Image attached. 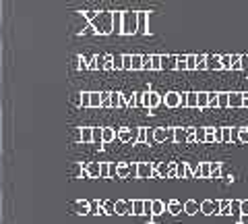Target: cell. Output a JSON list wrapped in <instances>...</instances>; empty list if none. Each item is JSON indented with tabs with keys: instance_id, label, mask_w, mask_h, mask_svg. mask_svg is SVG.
<instances>
[{
	"instance_id": "6da1fadb",
	"label": "cell",
	"mask_w": 248,
	"mask_h": 224,
	"mask_svg": "<svg viewBox=\"0 0 248 224\" xmlns=\"http://www.w3.org/2000/svg\"><path fill=\"white\" fill-rule=\"evenodd\" d=\"M120 32L122 34H135L137 32V15L135 13H124V17L120 21Z\"/></svg>"
},
{
	"instance_id": "7a4b0ae2",
	"label": "cell",
	"mask_w": 248,
	"mask_h": 224,
	"mask_svg": "<svg viewBox=\"0 0 248 224\" xmlns=\"http://www.w3.org/2000/svg\"><path fill=\"white\" fill-rule=\"evenodd\" d=\"M174 137V129H164V127H157L153 131V141L157 143H164V141H172Z\"/></svg>"
},
{
	"instance_id": "3957f363",
	"label": "cell",
	"mask_w": 248,
	"mask_h": 224,
	"mask_svg": "<svg viewBox=\"0 0 248 224\" xmlns=\"http://www.w3.org/2000/svg\"><path fill=\"white\" fill-rule=\"evenodd\" d=\"M199 212L205 216H213V214H219V206H217V202H213V199H203L199 206Z\"/></svg>"
},
{
	"instance_id": "277c9868",
	"label": "cell",
	"mask_w": 248,
	"mask_h": 224,
	"mask_svg": "<svg viewBox=\"0 0 248 224\" xmlns=\"http://www.w3.org/2000/svg\"><path fill=\"white\" fill-rule=\"evenodd\" d=\"M143 104L147 108H155V106H159L161 104V96L159 94H155V91H149V94H143Z\"/></svg>"
},
{
	"instance_id": "5b68a950",
	"label": "cell",
	"mask_w": 248,
	"mask_h": 224,
	"mask_svg": "<svg viewBox=\"0 0 248 224\" xmlns=\"http://www.w3.org/2000/svg\"><path fill=\"white\" fill-rule=\"evenodd\" d=\"M228 108H242V91H228Z\"/></svg>"
},
{
	"instance_id": "8992f818",
	"label": "cell",
	"mask_w": 248,
	"mask_h": 224,
	"mask_svg": "<svg viewBox=\"0 0 248 224\" xmlns=\"http://www.w3.org/2000/svg\"><path fill=\"white\" fill-rule=\"evenodd\" d=\"M164 104L168 108H180V94L178 91H168L164 98Z\"/></svg>"
},
{
	"instance_id": "52a82bcc",
	"label": "cell",
	"mask_w": 248,
	"mask_h": 224,
	"mask_svg": "<svg viewBox=\"0 0 248 224\" xmlns=\"http://www.w3.org/2000/svg\"><path fill=\"white\" fill-rule=\"evenodd\" d=\"M164 210H166V204L161 202V199H153V202H149V214L159 216V214H164Z\"/></svg>"
},
{
	"instance_id": "ba28073f",
	"label": "cell",
	"mask_w": 248,
	"mask_h": 224,
	"mask_svg": "<svg viewBox=\"0 0 248 224\" xmlns=\"http://www.w3.org/2000/svg\"><path fill=\"white\" fill-rule=\"evenodd\" d=\"M182 210H184V214L195 216V214H199V202H195V199H186L184 206H182Z\"/></svg>"
},
{
	"instance_id": "9c48e42d",
	"label": "cell",
	"mask_w": 248,
	"mask_h": 224,
	"mask_svg": "<svg viewBox=\"0 0 248 224\" xmlns=\"http://www.w3.org/2000/svg\"><path fill=\"white\" fill-rule=\"evenodd\" d=\"M209 171H211L209 179H221V174H223L221 162H209Z\"/></svg>"
},
{
	"instance_id": "30bf717a",
	"label": "cell",
	"mask_w": 248,
	"mask_h": 224,
	"mask_svg": "<svg viewBox=\"0 0 248 224\" xmlns=\"http://www.w3.org/2000/svg\"><path fill=\"white\" fill-rule=\"evenodd\" d=\"M207 71H221L219 54H215V56H207Z\"/></svg>"
},
{
	"instance_id": "8fae6325",
	"label": "cell",
	"mask_w": 248,
	"mask_h": 224,
	"mask_svg": "<svg viewBox=\"0 0 248 224\" xmlns=\"http://www.w3.org/2000/svg\"><path fill=\"white\" fill-rule=\"evenodd\" d=\"M172 141L176 143H186V127H174V137Z\"/></svg>"
},
{
	"instance_id": "7c38bea8",
	"label": "cell",
	"mask_w": 248,
	"mask_h": 224,
	"mask_svg": "<svg viewBox=\"0 0 248 224\" xmlns=\"http://www.w3.org/2000/svg\"><path fill=\"white\" fill-rule=\"evenodd\" d=\"M184 108H197V91H186L184 94Z\"/></svg>"
},
{
	"instance_id": "4fadbf2b",
	"label": "cell",
	"mask_w": 248,
	"mask_h": 224,
	"mask_svg": "<svg viewBox=\"0 0 248 224\" xmlns=\"http://www.w3.org/2000/svg\"><path fill=\"white\" fill-rule=\"evenodd\" d=\"M217 206H219L221 216H232V199H221V202H217Z\"/></svg>"
},
{
	"instance_id": "5bb4252c",
	"label": "cell",
	"mask_w": 248,
	"mask_h": 224,
	"mask_svg": "<svg viewBox=\"0 0 248 224\" xmlns=\"http://www.w3.org/2000/svg\"><path fill=\"white\" fill-rule=\"evenodd\" d=\"M137 27H139V32L147 34V13L145 11L137 13Z\"/></svg>"
},
{
	"instance_id": "9a60e30c",
	"label": "cell",
	"mask_w": 248,
	"mask_h": 224,
	"mask_svg": "<svg viewBox=\"0 0 248 224\" xmlns=\"http://www.w3.org/2000/svg\"><path fill=\"white\" fill-rule=\"evenodd\" d=\"M168 212L172 214V216H178V214L182 212V204L178 202V199H172V202L168 204Z\"/></svg>"
},
{
	"instance_id": "2e32d148",
	"label": "cell",
	"mask_w": 248,
	"mask_h": 224,
	"mask_svg": "<svg viewBox=\"0 0 248 224\" xmlns=\"http://www.w3.org/2000/svg\"><path fill=\"white\" fill-rule=\"evenodd\" d=\"M137 172H139V176H141V179H147V176H151V174H153V168H151L149 164H139Z\"/></svg>"
},
{
	"instance_id": "e0dca14e",
	"label": "cell",
	"mask_w": 248,
	"mask_h": 224,
	"mask_svg": "<svg viewBox=\"0 0 248 224\" xmlns=\"http://www.w3.org/2000/svg\"><path fill=\"white\" fill-rule=\"evenodd\" d=\"M197 56V71H207V54H195Z\"/></svg>"
},
{
	"instance_id": "ac0fdd59",
	"label": "cell",
	"mask_w": 248,
	"mask_h": 224,
	"mask_svg": "<svg viewBox=\"0 0 248 224\" xmlns=\"http://www.w3.org/2000/svg\"><path fill=\"white\" fill-rule=\"evenodd\" d=\"M186 71H197V56L195 54H186Z\"/></svg>"
},
{
	"instance_id": "d6986e66",
	"label": "cell",
	"mask_w": 248,
	"mask_h": 224,
	"mask_svg": "<svg viewBox=\"0 0 248 224\" xmlns=\"http://www.w3.org/2000/svg\"><path fill=\"white\" fill-rule=\"evenodd\" d=\"M161 69H176V56H161Z\"/></svg>"
},
{
	"instance_id": "ffe728a7",
	"label": "cell",
	"mask_w": 248,
	"mask_h": 224,
	"mask_svg": "<svg viewBox=\"0 0 248 224\" xmlns=\"http://www.w3.org/2000/svg\"><path fill=\"white\" fill-rule=\"evenodd\" d=\"M205 135H207L205 127H195V141L197 143H205Z\"/></svg>"
},
{
	"instance_id": "44dd1931",
	"label": "cell",
	"mask_w": 248,
	"mask_h": 224,
	"mask_svg": "<svg viewBox=\"0 0 248 224\" xmlns=\"http://www.w3.org/2000/svg\"><path fill=\"white\" fill-rule=\"evenodd\" d=\"M176 179H186V162H176Z\"/></svg>"
},
{
	"instance_id": "7402d4cb",
	"label": "cell",
	"mask_w": 248,
	"mask_h": 224,
	"mask_svg": "<svg viewBox=\"0 0 248 224\" xmlns=\"http://www.w3.org/2000/svg\"><path fill=\"white\" fill-rule=\"evenodd\" d=\"M209 174H211V171H209V162H201L199 164V176L201 179H209Z\"/></svg>"
},
{
	"instance_id": "603a6c76",
	"label": "cell",
	"mask_w": 248,
	"mask_h": 224,
	"mask_svg": "<svg viewBox=\"0 0 248 224\" xmlns=\"http://www.w3.org/2000/svg\"><path fill=\"white\" fill-rule=\"evenodd\" d=\"M236 207H238V214H242L248 218V199H240V202H236Z\"/></svg>"
},
{
	"instance_id": "cb8c5ba5",
	"label": "cell",
	"mask_w": 248,
	"mask_h": 224,
	"mask_svg": "<svg viewBox=\"0 0 248 224\" xmlns=\"http://www.w3.org/2000/svg\"><path fill=\"white\" fill-rule=\"evenodd\" d=\"M217 108H228V91L217 94Z\"/></svg>"
},
{
	"instance_id": "d4e9b609",
	"label": "cell",
	"mask_w": 248,
	"mask_h": 224,
	"mask_svg": "<svg viewBox=\"0 0 248 224\" xmlns=\"http://www.w3.org/2000/svg\"><path fill=\"white\" fill-rule=\"evenodd\" d=\"M197 108H207V91H197Z\"/></svg>"
},
{
	"instance_id": "484cf974",
	"label": "cell",
	"mask_w": 248,
	"mask_h": 224,
	"mask_svg": "<svg viewBox=\"0 0 248 224\" xmlns=\"http://www.w3.org/2000/svg\"><path fill=\"white\" fill-rule=\"evenodd\" d=\"M207 108H217V91H207Z\"/></svg>"
},
{
	"instance_id": "4316f807",
	"label": "cell",
	"mask_w": 248,
	"mask_h": 224,
	"mask_svg": "<svg viewBox=\"0 0 248 224\" xmlns=\"http://www.w3.org/2000/svg\"><path fill=\"white\" fill-rule=\"evenodd\" d=\"M221 143H232V127H221Z\"/></svg>"
},
{
	"instance_id": "83f0119b",
	"label": "cell",
	"mask_w": 248,
	"mask_h": 224,
	"mask_svg": "<svg viewBox=\"0 0 248 224\" xmlns=\"http://www.w3.org/2000/svg\"><path fill=\"white\" fill-rule=\"evenodd\" d=\"M238 143H248V127H238Z\"/></svg>"
},
{
	"instance_id": "f1b7e54d",
	"label": "cell",
	"mask_w": 248,
	"mask_h": 224,
	"mask_svg": "<svg viewBox=\"0 0 248 224\" xmlns=\"http://www.w3.org/2000/svg\"><path fill=\"white\" fill-rule=\"evenodd\" d=\"M219 63H221V71H230V69H232L230 54H223V56H219Z\"/></svg>"
},
{
	"instance_id": "f546056e",
	"label": "cell",
	"mask_w": 248,
	"mask_h": 224,
	"mask_svg": "<svg viewBox=\"0 0 248 224\" xmlns=\"http://www.w3.org/2000/svg\"><path fill=\"white\" fill-rule=\"evenodd\" d=\"M155 174L161 176V179H166V176H168V162H159V164H157V171H155Z\"/></svg>"
},
{
	"instance_id": "4dcf8cb0",
	"label": "cell",
	"mask_w": 248,
	"mask_h": 224,
	"mask_svg": "<svg viewBox=\"0 0 248 224\" xmlns=\"http://www.w3.org/2000/svg\"><path fill=\"white\" fill-rule=\"evenodd\" d=\"M232 58V69L230 71H240V54H230Z\"/></svg>"
},
{
	"instance_id": "1f68e13d",
	"label": "cell",
	"mask_w": 248,
	"mask_h": 224,
	"mask_svg": "<svg viewBox=\"0 0 248 224\" xmlns=\"http://www.w3.org/2000/svg\"><path fill=\"white\" fill-rule=\"evenodd\" d=\"M176 69H178V71H186V54H182V56H176Z\"/></svg>"
},
{
	"instance_id": "d6a6232c",
	"label": "cell",
	"mask_w": 248,
	"mask_h": 224,
	"mask_svg": "<svg viewBox=\"0 0 248 224\" xmlns=\"http://www.w3.org/2000/svg\"><path fill=\"white\" fill-rule=\"evenodd\" d=\"M133 214H145V202H135L133 204Z\"/></svg>"
},
{
	"instance_id": "836d02e7",
	"label": "cell",
	"mask_w": 248,
	"mask_h": 224,
	"mask_svg": "<svg viewBox=\"0 0 248 224\" xmlns=\"http://www.w3.org/2000/svg\"><path fill=\"white\" fill-rule=\"evenodd\" d=\"M130 67H133V69H141L143 67V58L141 56H133V58H130Z\"/></svg>"
},
{
	"instance_id": "e575fe53",
	"label": "cell",
	"mask_w": 248,
	"mask_h": 224,
	"mask_svg": "<svg viewBox=\"0 0 248 224\" xmlns=\"http://www.w3.org/2000/svg\"><path fill=\"white\" fill-rule=\"evenodd\" d=\"M240 71L248 73V56H244V54H240Z\"/></svg>"
},
{
	"instance_id": "d590c367",
	"label": "cell",
	"mask_w": 248,
	"mask_h": 224,
	"mask_svg": "<svg viewBox=\"0 0 248 224\" xmlns=\"http://www.w3.org/2000/svg\"><path fill=\"white\" fill-rule=\"evenodd\" d=\"M207 129V135H205V143H213V129L215 127H205Z\"/></svg>"
},
{
	"instance_id": "8d00e7d4",
	"label": "cell",
	"mask_w": 248,
	"mask_h": 224,
	"mask_svg": "<svg viewBox=\"0 0 248 224\" xmlns=\"http://www.w3.org/2000/svg\"><path fill=\"white\" fill-rule=\"evenodd\" d=\"M151 69H161V56H151Z\"/></svg>"
},
{
	"instance_id": "74e56055",
	"label": "cell",
	"mask_w": 248,
	"mask_h": 224,
	"mask_svg": "<svg viewBox=\"0 0 248 224\" xmlns=\"http://www.w3.org/2000/svg\"><path fill=\"white\" fill-rule=\"evenodd\" d=\"M213 143H221V127L213 129Z\"/></svg>"
},
{
	"instance_id": "f35d334b",
	"label": "cell",
	"mask_w": 248,
	"mask_h": 224,
	"mask_svg": "<svg viewBox=\"0 0 248 224\" xmlns=\"http://www.w3.org/2000/svg\"><path fill=\"white\" fill-rule=\"evenodd\" d=\"M120 139H122V141H128V139H135V133H130V131H122V133H120Z\"/></svg>"
},
{
	"instance_id": "ab89813d",
	"label": "cell",
	"mask_w": 248,
	"mask_h": 224,
	"mask_svg": "<svg viewBox=\"0 0 248 224\" xmlns=\"http://www.w3.org/2000/svg\"><path fill=\"white\" fill-rule=\"evenodd\" d=\"M116 212H118V214H126V204H124V202L116 204Z\"/></svg>"
},
{
	"instance_id": "60d3db41",
	"label": "cell",
	"mask_w": 248,
	"mask_h": 224,
	"mask_svg": "<svg viewBox=\"0 0 248 224\" xmlns=\"http://www.w3.org/2000/svg\"><path fill=\"white\" fill-rule=\"evenodd\" d=\"M168 176H176V164H168Z\"/></svg>"
},
{
	"instance_id": "b9f144b4",
	"label": "cell",
	"mask_w": 248,
	"mask_h": 224,
	"mask_svg": "<svg viewBox=\"0 0 248 224\" xmlns=\"http://www.w3.org/2000/svg\"><path fill=\"white\" fill-rule=\"evenodd\" d=\"M102 137L106 139V141H110V139L114 137V133H112V131H110V129H108V131H104V133H102Z\"/></svg>"
},
{
	"instance_id": "7bdbcfd3",
	"label": "cell",
	"mask_w": 248,
	"mask_h": 224,
	"mask_svg": "<svg viewBox=\"0 0 248 224\" xmlns=\"http://www.w3.org/2000/svg\"><path fill=\"white\" fill-rule=\"evenodd\" d=\"M232 141L238 143V127H232Z\"/></svg>"
},
{
	"instance_id": "ee69618b",
	"label": "cell",
	"mask_w": 248,
	"mask_h": 224,
	"mask_svg": "<svg viewBox=\"0 0 248 224\" xmlns=\"http://www.w3.org/2000/svg\"><path fill=\"white\" fill-rule=\"evenodd\" d=\"M83 139H85V141H89V139H91V131H89V129L83 131Z\"/></svg>"
},
{
	"instance_id": "f6af8a7d",
	"label": "cell",
	"mask_w": 248,
	"mask_h": 224,
	"mask_svg": "<svg viewBox=\"0 0 248 224\" xmlns=\"http://www.w3.org/2000/svg\"><path fill=\"white\" fill-rule=\"evenodd\" d=\"M139 141H147V133H145V129H141V133H139Z\"/></svg>"
},
{
	"instance_id": "bcb514c9",
	"label": "cell",
	"mask_w": 248,
	"mask_h": 224,
	"mask_svg": "<svg viewBox=\"0 0 248 224\" xmlns=\"http://www.w3.org/2000/svg\"><path fill=\"white\" fill-rule=\"evenodd\" d=\"M118 174H122V176L128 174V166H120V168H118Z\"/></svg>"
},
{
	"instance_id": "7dc6e473",
	"label": "cell",
	"mask_w": 248,
	"mask_h": 224,
	"mask_svg": "<svg viewBox=\"0 0 248 224\" xmlns=\"http://www.w3.org/2000/svg\"><path fill=\"white\" fill-rule=\"evenodd\" d=\"M242 108H248V94H242Z\"/></svg>"
},
{
	"instance_id": "c3c4849f",
	"label": "cell",
	"mask_w": 248,
	"mask_h": 224,
	"mask_svg": "<svg viewBox=\"0 0 248 224\" xmlns=\"http://www.w3.org/2000/svg\"><path fill=\"white\" fill-rule=\"evenodd\" d=\"M124 69H130V56H124Z\"/></svg>"
},
{
	"instance_id": "681fc988",
	"label": "cell",
	"mask_w": 248,
	"mask_h": 224,
	"mask_svg": "<svg viewBox=\"0 0 248 224\" xmlns=\"http://www.w3.org/2000/svg\"><path fill=\"white\" fill-rule=\"evenodd\" d=\"M0 189H2V158H0Z\"/></svg>"
},
{
	"instance_id": "f907efd6",
	"label": "cell",
	"mask_w": 248,
	"mask_h": 224,
	"mask_svg": "<svg viewBox=\"0 0 248 224\" xmlns=\"http://www.w3.org/2000/svg\"><path fill=\"white\" fill-rule=\"evenodd\" d=\"M0 37H2V25H0Z\"/></svg>"
}]
</instances>
